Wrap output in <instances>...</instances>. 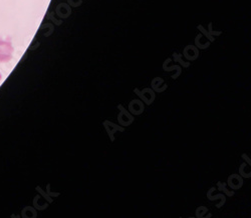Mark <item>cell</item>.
<instances>
[{"mask_svg": "<svg viewBox=\"0 0 251 218\" xmlns=\"http://www.w3.org/2000/svg\"><path fill=\"white\" fill-rule=\"evenodd\" d=\"M13 46L9 40H4L0 37V62L5 63L12 59Z\"/></svg>", "mask_w": 251, "mask_h": 218, "instance_id": "1", "label": "cell"}]
</instances>
